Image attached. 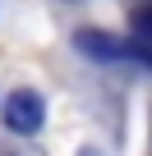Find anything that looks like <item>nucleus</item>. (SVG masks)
Instances as JSON below:
<instances>
[{"mask_svg":"<svg viewBox=\"0 0 152 156\" xmlns=\"http://www.w3.org/2000/svg\"><path fill=\"white\" fill-rule=\"evenodd\" d=\"M42 119H46V106H42V97L37 92H28V87H19V92H9L5 97V124L14 129V133H37L42 129Z\"/></svg>","mask_w":152,"mask_h":156,"instance_id":"1","label":"nucleus"},{"mask_svg":"<svg viewBox=\"0 0 152 156\" xmlns=\"http://www.w3.org/2000/svg\"><path fill=\"white\" fill-rule=\"evenodd\" d=\"M74 46L88 51V55H97V60H129V55H134V51H129V41H115V37L92 32V28H83L79 37H74Z\"/></svg>","mask_w":152,"mask_h":156,"instance_id":"2","label":"nucleus"},{"mask_svg":"<svg viewBox=\"0 0 152 156\" xmlns=\"http://www.w3.org/2000/svg\"><path fill=\"white\" fill-rule=\"evenodd\" d=\"M129 51H134V60L152 64V5L134 9V19H129Z\"/></svg>","mask_w":152,"mask_h":156,"instance_id":"3","label":"nucleus"}]
</instances>
